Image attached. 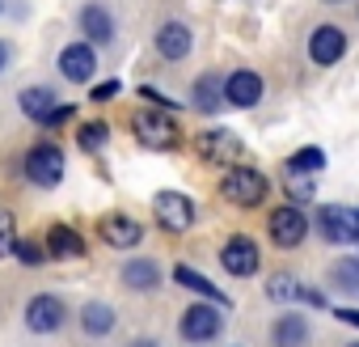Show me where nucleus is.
<instances>
[{"label": "nucleus", "instance_id": "nucleus-18", "mask_svg": "<svg viewBox=\"0 0 359 347\" xmlns=\"http://www.w3.org/2000/svg\"><path fill=\"white\" fill-rule=\"evenodd\" d=\"M47 254H55V258H76V254H85V237H81L72 225H51V229H47Z\"/></svg>", "mask_w": 359, "mask_h": 347}, {"label": "nucleus", "instance_id": "nucleus-2", "mask_svg": "<svg viewBox=\"0 0 359 347\" xmlns=\"http://www.w3.org/2000/svg\"><path fill=\"white\" fill-rule=\"evenodd\" d=\"M22 169H26V178H30L34 187H60V183H64V152H60L55 144H34V148L26 152Z\"/></svg>", "mask_w": 359, "mask_h": 347}, {"label": "nucleus", "instance_id": "nucleus-26", "mask_svg": "<svg viewBox=\"0 0 359 347\" xmlns=\"http://www.w3.org/2000/svg\"><path fill=\"white\" fill-rule=\"evenodd\" d=\"M106 140H110V127H106V123H85V127H76V144H81L85 152H97Z\"/></svg>", "mask_w": 359, "mask_h": 347}, {"label": "nucleus", "instance_id": "nucleus-31", "mask_svg": "<svg viewBox=\"0 0 359 347\" xmlns=\"http://www.w3.org/2000/svg\"><path fill=\"white\" fill-rule=\"evenodd\" d=\"M140 98H148V102H156V106H169V110H173V102H169L165 93H156V89H140Z\"/></svg>", "mask_w": 359, "mask_h": 347}, {"label": "nucleus", "instance_id": "nucleus-1", "mask_svg": "<svg viewBox=\"0 0 359 347\" xmlns=\"http://www.w3.org/2000/svg\"><path fill=\"white\" fill-rule=\"evenodd\" d=\"M266 191H271L266 174L254 169V165H233L224 178H220V195L229 204H237V208H258L266 199Z\"/></svg>", "mask_w": 359, "mask_h": 347}, {"label": "nucleus", "instance_id": "nucleus-32", "mask_svg": "<svg viewBox=\"0 0 359 347\" xmlns=\"http://www.w3.org/2000/svg\"><path fill=\"white\" fill-rule=\"evenodd\" d=\"M338 317L351 322V326H359V309H338Z\"/></svg>", "mask_w": 359, "mask_h": 347}, {"label": "nucleus", "instance_id": "nucleus-21", "mask_svg": "<svg viewBox=\"0 0 359 347\" xmlns=\"http://www.w3.org/2000/svg\"><path fill=\"white\" fill-rule=\"evenodd\" d=\"M275 347H309V322L300 313H283L275 322Z\"/></svg>", "mask_w": 359, "mask_h": 347}, {"label": "nucleus", "instance_id": "nucleus-13", "mask_svg": "<svg viewBox=\"0 0 359 347\" xmlns=\"http://www.w3.org/2000/svg\"><path fill=\"white\" fill-rule=\"evenodd\" d=\"M97 233H102V242H106V246H114V250H131V246H140V242H144L140 221H131V216H123V212H110V216L97 225Z\"/></svg>", "mask_w": 359, "mask_h": 347}, {"label": "nucleus", "instance_id": "nucleus-15", "mask_svg": "<svg viewBox=\"0 0 359 347\" xmlns=\"http://www.w3.org/2000/svg\"><path fill=\"white\" fill-rule=\"evenodd\" d=\"M191 47H195V34L182 22H165L156 30V55H165V60H187Z\"/></svg>", "mask_w": 359, "mask_h": 347}, {"label": "nucleus", "instance_id": "nucleus-6", "mask_svg": "<svg viewBox=\"0 0 359 347\" xmlns=\"http://www.w3.org/2000/svg\"><path fill=\"white\" fill-rule=\"evenodd\" d=\"M220 263H224V271H229V275H237V280H250V275L262 267L258 242H254V237H245V233H237L233 242H224V250H220Z\"/></svg>", "mask_w": 359, "mask_h": 347}, {"label": "nucleus", "instance_id": "nucleus-19", "mask_svg": "<svg viewBox=\"0 0 359 347\" xmlns=\"http://www.w3.org/2000/svg\"><path fill=\"white\" fill-rule=\"evenodd\" d=\"M60 106H55V93L51 89H43V85H34V89H26L22 93V114H30L34 123H51V114H55Z\"/></svg>", "mask_w": 359, "mask_h": 347}, {"label": "nucleus", "instance_id": "nucleus-12", "mask_svg": "<svg viewBox=\"0 0 359 347\" xmlns=\"http://www.w3.org/2000/svg\"><path fill=\"white\" fill-rule=\"evenodd\" d=\"M342 55H346V34H342L338 26H317L313 39H309V60L321 64V68H330V64H338Z\"/></svg>", "mask_w": 359, "mask_h": 347}, {"label": "nucleus", "instance_id": "nucleus-27", "mask_svg": "<svg viewBox=\"0 0 359 347\" xmlns=\"http://www.w3.org/2000/svg\"><path fill=\"white\" fill-rule=\"evenodd\" d=\"M266 296L279 301V305H283V301H296V296H300V284H296L292 275H275V280L266 284Z\"/></svg>", "mask_w": 359, "mask_h": 347}, {"label": "nucleus", "instance_id": "nucleus-7", "mask_svg": "<svg viewBox=\"0 0 359 347\" xmlns=\"http://www.w3.org/2000/svg\"><path fill=\"white\" fill-rule=\"evenodd\" d=\"M317 229H321V237H325L330 246H346V242L359 237V216H355L351 208H342V204H330V208H321Z\"/></svg>", "mask_w": 359, "mask_h": 347}, {"label": "nucleus", "instance_id": "nucleus-28", "mask_svg": "<svg viewBox=\"0 0 359 347\" xmlns=\"http://www.w3.org/2000/svg\"><path fill=\"white\" fill-rule=\"evenodd\" d=\"M13 246H18V221L13 212H0V258L13 254Z\"/></svg>", "mask_w": 359, "mask_h": 347}, {"label": "nucleus", "instance_id": "nucleus-30", "mask_svg": "<svg viewBox=\"0 0 359 347\" xmlns=\"http://www.w3.org/2000/svg\"><path fill=\"white\" fill-rule=\"evenodd\" d=\"M118 89H123L118 81H102V85L89 89V98H93V102H110V98H118Z\"/></svg>", "mask_w": 359, "mask_h": 347}, {"label": "nucleus", "instance_id": "nucleus-5", "mask_svg": "<svg viewBox=\"0 0 359 347\" xmlns=\"http://www.w3.org/2000/svg\"><path fill=\"white\" fill-rule=\"evenodd\" d=\"M220 326H224V317H220V309L216 305H191L187 313H182V322H177V330H182V339L187 343H212L216 334H220Z\"/></svg>", "mask_w": 359, "mask_h": 347}, {"label": "nucleus", "instance_id": "nucleus-25", "mask_svg": "<svg viewBox=\"0 0 359 347\" xmlns=\"http://www.w3.org/2000/svg\"><path fill=\"white\" fill-rule=\"evenodd\" d=\"M330 280H334V288H338V292L359 296V258H338V263H334V271H330Z\"/></svg>", "mask_w": 359, "mask_h": 347}, {"label": "nucleus", "instance_id": "nucleus-8", "mask_svg": "<svg viewBox=\"0 0 359 347\" xmlns=\"http://www.w3.org/2000/svg\"><path fill=\"white\" fill-rule=\"evenodd\" d=\"M64 317H68V309H64V301H60L55 292H39V296L26 305V326H30L34 334H55V330L64 326Z\"/></svg>", "mask_w": 359, "mask_h": 347}, {"label": "nucleus", "instance_id": "nucleus-3", "mask_svg": "<svg viewBox=\"0 0 359 347\" xmlns=\"http://www.w3.org/2000/svg\"><path fill=\"white\" fill-rule=\"evenodd\" d=\"M152 212H156V225H161L165 233H187V229L195 225V204H191L182 191H156Z\"/></svg>", "mask_w": 359, "mask_h": 347}, {"label": "nucleus", "instance_id": "nucleus-33", "mask_svg": "<svg viewBox=\"0 0 359 347\" xmlns=\"http://www.w3.org/2000/svg\"><path fill=\"white\" fill-rule=\"evenodd\" d=\"M5 64H9V43H0V72H5Z\"/></svg>", "mask_w": 359, "mask_h": 347}, {"label": "nucleus", "instance_id": "nucleus-9", "mask_svg": "<svg viewBox=\"0 0 359 347\" xmlns=\"http://www.w3.org/2000/svg\"><path fill=\"white\" fill-rule=\"evenodd\" d=\"M131 131H135V140L148 144V148H173V144H177V127H173L165 114H156V110H140V114L131 119Z\"/></svg>", "mask_w": 359, "mask_h": 347}, {"label": "nucleus", "instance_id": "nucleus-14", "mask_svg": "<svg viewBox=\"0 0 359 347\" xmlns=\"http://www.w3.org/2000/svg\"><path fill=\"white\" fill-rule=\"evenodd\" d=\"M224 102H233V106H258L262 102V77L258 72H250V68H237L229 81H224Z\"/></svg>", "mask_w": 359, "mask_h": 347}, {"label": "nucleus", "instance_id": "nucleus-35", "mask_svg": "<svg viewBox=\"0 0 359 347\" xmlns=\"http://www.w3.org/2000/svg\"><path fill=\"white\" fill-rule=\"evenodd\" d=\"M346 347H359V343H346Z\"/></svg>", "mask_w": 359, "mask_h": 347}, {"label": "nucleus", "instance_id": "nucleus-16", "mask_svg": "<svg viewBox=\"0 0 359 347\" xmlns=\"http://www.w3.org/2000/svg\"><path fill=\"white\" fill-rule=\"evenodd\" d=\"M81 30H85V43L102 47L114 39V18L106 13V5H85L81 9Z\"/></svg>", "mask_w": 359, "mask_h": 347}, {"label": "nucleus", "instance_id": "nucleus-23", "mask_svg": "<svg viewBox=\"0 0 359 347\" xmlns=\"http://www.w3.org/2000/svg\"><path fill=\"white\" fill-rule=\"evenodd\" d=\"M173 280L182 284V288H191V292H199L203 301H229V296H224V292H220L208 275H199L195 267H173Z\"/></svg>", "mask_w": 359, "mask_h": 347}, {"label": "nucleus", "instance_id": "nucleus-22", "mask_svg": "<svg viewBox=\"0 0 359 347\" xmlns=\"http://www.w3.org/2000/svg\"><path fill=\"white\" fill-rule=\"evenodd\" d=\"M123 284H127V288H135V292H148V288H156V284H161V267H156L152 258H135V263H127V267H123Z\"/></svg>", "mask_w": 359, "mask_h": 347}, {"label": "nucleus", "instance_id": "nucleus-17", "mask_svg": "<svg viewBox=\"0 0 359 347\" xmlns=\"http://www.w3.org/2000/svg\"><path fill=\"white\" fill-rule=\"evenodd\" d=\"M191 106H195V110H203V114H216V110L224 106V77H216V72H203V77L195 81Z\"/></svg>", "mask_w": 359, "mask_h": 347}, {"label": "nucleus", "instance_id": "nucleus-11", "mask_svg": "<svg viewBox=\"0 0 359 347\" xmlns=\"http://www.w3.org/2000/svg\"><path fill=\"white\" fill-rule=\"evenodd\" d=\"M195 157L208 165H224L233 157H241V140L233 131H199L195 136Z\"/></svg>", "mask_w": 359, "mask_h": 347}, {"label": "nucleus", "instance_id": "nucleus-36", "mask_svg": "<svg viewBox=\"0 0 359 347\" xmlns=\"http://www.w3.org/2000/svg\"><path fill=\"white\" fill-rule=\"evenodd\" d=\"M0 9H5V0H0Z\"/></svg>", "mask_w": 359, "mask_h": 347}, {"label": "nucleus", "instance_id": "nucleus-29", "mask_svg": "<svg viewBox=\"0 0 359 347\" xmlns=\"http://www.w3.org/2000/svg\"><path fill=\"white\" fill-rule=\"evenodd\" d=\"M13 254L26 263V267H39L43 258H47V250L39 246V242H30V237H18V246H13Z\"/></svg>", "mask_w": 359, "mask_h": 347}, {"label": "nucleus", "instance_id": "nucleus-37", "mask_svg": "<svg viewBox=\"0 0 359 347\" xmlns=\"http://www.w3.org/2000/svg\"><path fill=\"white\" fill-rule=\"evenodd\" d=\"M355 216H359V212H355Z\"/></svg>", "mask_w": 359, "mask_h": 347}, {"label": "nucleus", "instance_id": "nucleus-24", "mask_svg": "<svg viewBox=\"0 0 359 347\" xmlns=\"http://www.w3.org/2000/svg\"><path fill=\"white\" fill-rule=\"evenodd\" d=\"M321 165H325V152L309 144V148H300V152L287 157V178H309V174H317Z\"/></svg>", "mask_w": 359, "mask_h": 347}, {"label": "nucleus", "instance_id": "nucleus-10", "mask_svg": "<svg viewBox=\"0 0 359 347\" xmlns=\"http://www.w3.org/2000/svg\"><path fill=\"white\" fill-rule=\"evenodd\" d=\"M60 72H64V81L85 85V81L97 72V51H93V43H68V47L60 51Z\"/></svg>", "mask_w": 359, "mask_h": 347}, {"label": "nucleus", "instance_id": "nucleus-4", "mask_svg": "<svg viewBox=\"0 0 359 347\" xmlns=\"http://www.w3.org/2000/svg\"><path fill=\"white\" fill-rule=\"evenodd\" d=\"M266 233H271V242L275 246H283V250H292V246H300L304 237H309V216L300 212V208H275L271 212V221H266Z\"/></svg>", "mask_w": 359, "mask_h": 347}, {"label": "nucleus", "instance_id": "nucleus-34", "mask_svg": "<svg viewBox=\"0 0 359 347\" xmlns=\"http://www.w3.org/2000/svg\"><path fill=\"white\" fill-rule=\"evenodd\" d=\"M127 347H156V339H135V343H127Z\"/></svg>", "mask_w": 359, "mask_h": 347}, {"label": "nucleus", "instance_id": "nucleus-20", "mask_svg": "<svg viewBox=\"0 0 359 347\" xmlns=\"http://www.w3.org/2000/svg\"><path fill=\"white\" fill-rule=\"evenodd\" d=\"M81 326H85V334L106 339V334L114 330V309H110L106 301H85V309H81Z\"/></svg>", "mask_w": 359, "mask_h": 347}]
</instances>
